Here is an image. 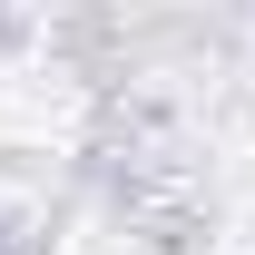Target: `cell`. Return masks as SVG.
Instances as JSON below:
<instances>
[]
</instances>
